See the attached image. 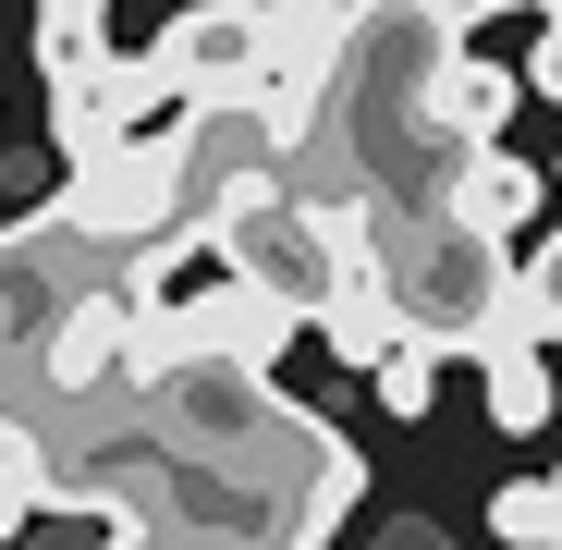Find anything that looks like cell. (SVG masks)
I'll list each match as a JSON object with an SVG mask.
<instances>
[{
  "mask_svg": "<svg viewBox=\"0 0 562 550\" xmlns=\"http://www.w3.org/2000/svg\"><path fill=\"white\" fill-rule=\"evenodd\" d=\"M99 550H209V538H171V526H111Z\"/></svg>",
  "mask_w": 562,
  "mask_h": 550,
  "instance_id": "cell-11",
  "label": "cell"
},
{
  "mask_svg": "<svg viewBox=\"0 0 562 550\" xmlns=\"http://www.w3.org/2000/svg\"><path fill=\"white\" fill-rule=\"evenodd\" d=\"M490 526L514 550H562V478H502L490 490Z\"/></svg>",
  "mask_w": 562,
  "mask_h": 550,
  "instance_id": "cell-7",
  "label": "cell"
},
{
  "mask_svg": "<svg viewBox=\"0 0 562 550\" xmlns=\"http://www.w3.org/2000/svg\"><path fill=\"white\" fill-rule=\"evenodd\" d=\"M514 99H526V74H502V61H440V86H428V123L452 135V147H502V123H514Z\"/></svg>",
  "mask_w": 562,
  "mask_h": 550,
  "instance_id": "cell-2",
  "label": "cell"
},
{
  "mask_svg": "<svg viewBox=\"0 0 562 550\" xmlns=\"http://www.w3.org/2000/svg\"><path fill=\"white\" fill-rule=\"evenodd\" d=\"M526 86H538V99H562V13L538 25V49H526Z\"/></svg>",
  "mask_w": 562,
  "mask_h": 550,
  "instance_id": "cell-10",
  "label": "cell"
},
{
  "mask_svg": "<svg viewBox=\"0 0 562 550\" xmlns=\"http://www.w3.org/2000/svg\"><path fill=\"white\" fill-rule=\"evenodd\" d=\"M37 514H49V452H37V440H13V452H0V550H13Z\"/></svg>",
  "mask_w": 562,
  "mask_h": 550,
  "instance_id": "cell-9",
  "label": "cell"
},
{
  "mask_svg": "<svg viewBox=\"0 0 562 550\" xmlns=\"http://www.w3.org/2000/svg\"><path fill=\"white\" fill-rule=\"evenodd\" d=\"M392 550H440V526H392Z\"/></svg>",
  "mask_w": 562,
  "mask_h": 550,
  "instance_id": "cell-12",
  "label": "cell"
},
{
  "mask_svg": "<svg viewBox=\"0 0 562 550\" xmlns=\"http://www.w3.org/2000/svg\"><path fill=\"white\" fill-rule=\"evenodd\" d=\"M269 37H281L269 0H196V13H171L147 49H159V74H171V99L196 111V99H245V86L269 74Z\"/></svg>",
  "mask_w": 562,
  "mask_h": 550,
  "instance_id": "cell-1",
  "label": "cell"
},
{
  "mask_svg": "<svg viewBox=\"0 0 562 550\" xmlns=\"http://www.w3.org/2000/svg\"><path fill=\"white\" fill-rule=\"evenodd\" d=\"M477 380H490V416H502L514 440L550 416V367H538V330H502V343H477Z\"/></svg>",
  "mask_w": 562,
  "mask_h": 550,
  "instance_id": "cell-6",
  "label": "cell"
},
{
  "mask_svg": "<svg viewBox=\"0 0 562 550\" xmlns=\"http://www.w3.org/2000/svg\"><path fill=\"white\" fill-rule=\"evenodd\" d=\"M99 61H111V0H37V74L86 86Z\"/></svg>",
  "mask_w": 562,
  "mask_h": 550,
  "instance_id": "cell-5",
  "label": "cell"
},
{
  "mask_svg": "<svg viewBox=\"0 0 562 550\" xmlns=\"http://www.w3.org/2000/svg\"><path fill=\"white\" fill-rule=\"evenodd\" d=\"M440 221H464V233H490V245H514V233L538 221V171H526L514 147H477V159L452 171V209H440Z\"/></svg>",
  "mask_w": 562,
  "mask_h": 550,
  "instance_id": "cell-3",
  "label": "cell"
},
{
  "mask_svg": "<svg viewBox=\"0 0 562 550\" xmlns=\"http://www.w3.org/2000/svg\"><path fill=\"white\" fill-rule=\"evenodd\" d=\"M306 330L330 343V367H380L392 343H416V330H404V306L380 294V269H367V282H342V294H330V306H318Z\"/></svg>",
  "mask_w": 562,
  "mask_h": 550,
  "instance_id": "cell-4",
  "label": "cell"
},
{
  "mask_svg": "<svg viewBox=\"0 0 562 550\" xmlns=\"http://www.w3.org/2000/svg\"><path fill=\"white\" fill-rule=\"evenodd\" d=\"M367 380H380V416H428L440 404V343H392Z\"/></svg>",
  "mask_w": 562,
  "mask_h": 550,
  "instance_id": "cell-8",
  "label": "cell"
}]
</instances>
